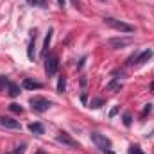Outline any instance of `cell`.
<instances>
[{
	"label": "cell",
	"instance_id": "1",
	"mask_svg": "<svg viewBox=\"0 0 154 154\" xmlns=\"http://www.w3.org/2000/svg\"><path fill=\"white\" fill-rule=\"evenodd\" d=\"M104 23H106V25H109V27H111V29H115V31H120V32H134V27H133V25H129V23H125V22H122V20L104 18Z\"/></svg>",
	"mask_w": 154,
	"mask_h": 154
},
{
	"label": "cell",
	"instance_id": "2",
	"mask_svg": "<svg viewBox=\"0 0 154 154\" xmlns=\"http://www.w3.org/2000/svg\"><path fill=\"white\" fill-rule=\"evenodd\" d=\"M91 142L100 149V151H109L111 149V140L109 138H106L104 134H100V133H91Z\"/></svg>",
	"mask_w": 154,
	"mask_h": 154
},
{
	"label": "cell",
	"instance_id": "3",
	"mask_svg": "<svg viewBox=\"0 0 154 154\" xmlns=\"http://www.w3.org/2000/svg\"><path fill=\"white\" fill-rule=\"evenodd\" d=\"M50 106H52V102L47 100V99H43V97H32V99H31V108H32L34 111H38V113L47 111Z\"/></svg>",
	"mask_w": 154,
	"mask_h": 154
},
{
	"label": "cell",
	"instance_id": "4",
	"mask_svg": "<svg viewBox=\"0 0 154 154\" xmlns=\"http://www.w3.org/2000/svg\"><path fill=\"white\" fill-rule=\"evenodd\" d=\"M57 68H59V59H57V56H48L47 59H45V72H47V75H54L56 72H57Z\"/></svg>",
	"mask_w": 154,
	"mask_h": 154
},
{
	"label": "cell",
	"instance_id": "5",
	"mask_svg": "<svg viewBox=\"0 0 154 154\" xmlns=\"http://www.w3.org/2000/svg\"><path fill=\"white\" fill-rule=\"evenodd\" d=\"M56 140L59 142V143H63V145H66V147H72V149H75V147H79L77 145V142L68 134V133H65V131H59L57 133V136H56Z\"/></svg>",
	"mask_w": 154,
	"mask_h": 154
},
{
	"label": "cell",
	"instance_id": "6",
	"mask_svg": "<svg viewBox=\"0 0 154 154\" xmlns=\"http://www.w3.org/2000/svg\"><path fill=\"white\" fill-rule=\"evenodd\" d=\"M106 43L111 48H124V47H127V45L133 43V38H122V36H118V38H109Z\"/></svg>",
	"mask_w": 154,
	"mask_h": 154
},
{
	"label": "cell",
	"instance_id": "7",
	"mask_svg": "<svg viewBox=\"0 0 154 154\" xmlns=\"http://www.w3.org/2000/svg\"><path fill=\"white\" fill-rule=\"evenodd\" d=\"M0 125L2 127H7V129H22L20 122L11 118V116H0Z\"/></svg>",
	"mask_w": 154,
	"mask_h": 154
},
{
	"label": "cell",
	"instance_id": "8",
	"mask_svg": "<svg viewBox=\"0 0 154 154\" xmlns=\"http://www.w3.org/2000/svg\"><path fill=\"white\" fill-rule=\"evenodd\" d=\"M152 56H154V52L151 50V48H147V50H143V52H138L134 65H143V63H145V61H149Z\"/></svg>",
	"mask_w": 154,
	"mask_h": 154
},
{
	"label": "cell",
	"instance_id": "9",
	"mask_svg": "<svg viewBox=\"0 0 154 154\" xmlns=\"http://www.w3.org/2000/svg\"><path fill=\"white\" fill-rule=\"evenodd\" d=\"M22 86H23L25 90H39V88H43L41 82L32 81V79H23V81H22Z\"/></svg>",
	"mask_w": 154,
	"mask_h": 154
},
{
	"label": "cell",
	"instance_id": "10",
	"mask_svg": "<svg viewBox=\"0 0 154 154\" xmlns=\"http://www.w3.org/2000/svg\"><path fill=\"white\" fill-rule=\"evenodd\" d=\"M52 34H54V29H48L47 36H45V41H43V48H41V56H47V50L50 47V39H52Z\"/></svg>",
	"mask_w": 154,
	"mask_h": 154
},
{
	"label": "cell",
	"instance_id": "11",
	"mask_svg": "<svg viewBox=\"0 0 154 154\" xmlns=\"http://www.w3.org/2000/svg\"><path fill=\"white\" fill-rule=\"evenodd\" d=\"M106 88H108V91H120V90H122V82H120L118 79H111Z\"/></svg>",
	"mask_w": 154,
	"mask_h": 154
},
{
	"label": "cell",
	"instance_id": "12",
	"mask_svg": "<svg viewBox=\"0 0 154 154\" xmlns=\"http://www.w3.org/2000/svg\"><path fill=\"white\" fill-rule=\"evenodd\" d=\"M29 131H31V133H34V134H43L45 127H43L39 122H32V124H29Z\"/></svg>",
	"mask_w": 154,
	"mask_h": 154
},
{
	"label": "cell",
	"instance_id": "13",
	"mask_svg": "<svg viewBox=\"0 0 154 154\" xmlns=\"http://www.w3.org/2000/svg\"><path fill=\"white\" fill-rule=\"evenodd\" d=\"M34 48H36V36L31 39V43H29V48H27V57H29L31 61H34V57H36V54H34Z\"/></svg>",
	"mask_w": 154,
	"mask_h": 154
},
{
	"label": "cell",
	"instance_id": "14",
	"mask_svg": "<svg viewBox=\"0 0 154 154\" xmlns=\"http://www.w3.org/2000/svg\"><path fill=\"white\" fill-rule=\"evenodd\" d=\"M7 86H9V95H11V97H18V95H20V86H18V84L7 81Z\"/></svg>",
	"mask_w": 154,
	"mask_h": 154
},
{
	"label": "cell",
	"instance_id": "15",
	"mask_svg": "<svg viewBox=\"0 0 154 154\" xmlns=\"http://www.w3.org/2000/svg\"><path fill=\"white\" fill-rule=\"evenodd\" d=\"M65 88H66V77L61 75L59 77V81H57V93H63Z\"/></svg>",
	"mask_w": 154,
	"mask_h": 154
},
{
	"label": "cell",
	"instance_id": "16",
	"mask_svg": "<svg viewBox=\"0 0 154 154\" xmlns=\"http://www.w3.org/2000/svg\"><path fill=\"white\" fill-rule=\"evenodd\" d=\"M27 2L36 7H47V0H27Z\"/></svg>",
	"mask_w": 154,
	"mask_h": 154
},
{
	"label": "cell",
	"instance_id": "17",
	"mask_svg": "<svg viewBox=\"0 0 154 154\" xmlns=\"http://www.w3.org/2000/svg\"><path fill=\"white\" fill-rule=\"evenodd\" d=\"M102 104H104V99H93V100H91V104H90V108L97 109V108H100Z\"/></svg>",
	"mask_w": 154,
	"mask_h": 154
},
{
	"label": "cell",
	"instance_id": "18",
	"mask_svg": "<svg viewBox=\"0 0 154 154\" xmlns=\"http://www.w3.org/2000/svg\"><path fill=\"white\" fill-rule=\"evenodd\" d=\"M9 109H11L13 113H22V111H23V108H22L20 104H14V102H13V104L9 106Z\"/></svg>",
	"mask_w": 154,
	"mask_h": 154
},
{
	"label": "cell",
	"instance_id": "19",
	"mask_svg": "<svg viewBox=\"0 0 154 154\" xmlns=\"http://www.w3.org/2000/svg\"><path fill=\"white\" fill-rule=\"evenodd\" d=\"M152 111V104H145V108H143V113H142V118H145V116L149 115Z\"/></svg>",
	"mask_w": 154,
	"mask_h": 154
},
{
	"label": "cell",
	"instance_id": "20",
	"mask_svg": "<svg viewBox=\"0 0 154 154\" xmlns=\"http://www.w3.org/2000/svg\"><path fill=\"white\" fill-rule=\"evenodd\" d=\"M131 122H133V116H131V113H124V124L129 127V125H131Z\"/></svg>",
	"mask_w": 154,
	"mask_h": 154
},
{
	"label": "cell",
	"instance_id": "21",
	"mask_svg": "<svg viewBox=\"0 0 154 154\" xmlns=\"http://www.w3.org/2000/svg\"><path fill=\"white\" fill-rule=\"evenodd\" d=\"M129 154H143V152H142V149H140V147H136V145H133V147L129 149Z\"/></svg>",
	"mask_w": 154,
	"mask_h": 154
},
{
	"label": "cell",
	"instance_id": "22",
	"mask_svg": "<svg viewBox=\"0 0 154 154\" xmlns=\"http://www.w3.org/2000/svg\"><path fill=\"white\" fill-rule=\"evenodd\" d=\"M25 147H27L25 143H22V145H18V147H16V151H14V154H23V152H25Z\"/></svg>",
	"mask_w": 154,
	"mask_h": 154
},
{
	"label": "cell",
	"instance_id": "23",
	"mask_svg": "<svg viewBox=\"0 0 154 154\" xmlns=\"http://www.w3.org/2000/svg\"><path fill=\"white\" fill-rule=\"evenodd\" d=\"M70 2H72V5H74L75 9H79V0H70Z\"/></svg>",
	"mask_w": 154,
	"mask_h": 154
},
{
	"label": "cell",
	"instance_id": "24",
	"mask_svg": "<svg viewBox=\"0 0 154 154\" xmlns=\"http://www.w3.org/2000/svg\"><path fill=\"white\" fill-rule=\"evenodd\" d=\"M86 99H88V97H86V93H82V95H81V102H82V104H86Z\"/></svg>",
	"mask_w": 154,
	"mask_h": 154
},
{
	"label": "cell",
	"instance_id": "25",
	"mask_svg": "<svg viewBox=\"0 0 154 154\" xmlns=\"http://www.w3.org/2000/svg\"><path fill=\"white\" fill-rule=\"evenodd\" d=\"M116 111H118V108H113V109H111V113H109V116H115Z\"/></svg>",
	"mask_w": 154,
	"mask_h": 154
},
{
	"label": "cell",
	"instance_id": "26",
	"mask_svg": "<svg viewBox=\"0 0 154 154\" xmlns=\"http://www.w3.org/2000/svg\"><path fill=\"white\" fill-rule=\"evenodd\" d=\"M57 2H59V5H61V7H65V0H57Z\"/></svg>",
	"mask_w": 154,
	"mask_h": 154
},
{
	"label": "cell",
	"instance_id": "27",
	"mask_svg": "<svg viewBox=\"0 0 154 154\" xmlns=\"http://www.w3.org/2000/svg\"><path fill=\"white\" fill-rule=\"evenodd\" d=\"M106 154H115V152H113V151H111V149H109V151H106Z\"/></svg>",
	"mask_w": 154,
	"mask_h": 154
}]
</instances>
